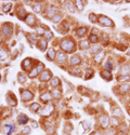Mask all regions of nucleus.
<instances>
[{
    "label": "nucleus",
    "instance_id": "nucleus-12",
    "mask_svg": "<svg viewBox=\"0 0 130 135\" xmlns=\"http://www.w3.org/2000/svg\"><path fill=\"white\" fill-rule=\"evenodd\" d=\"M101 76L103 77L105 80H111V79H112V74H111L108 70H102L101 71Z\"/></svg>",
    "mask_w": 130,
    "mask_h": 135
},
{
    "label": "nucleus",
    "instance_id": "nucleus-41",
    "mask_svg": "<svg viewBox=\"0 0 130 135\" xmlns=\"http://www.w3.org/2000/svg\"><path fill=\"white\" fill-rule=\"evenodd\" d=\"M100 51V46L99 45H94V46H92V49H91V53H97V52H99Z\"/></svg>",
    "mask_w": 130,
    "mask_h": 135
},
{
    "label": "nucleus",
    "instance_id": "nucleus-20",
    "mask_svg": "<svg viewBox=\"0 0 130 135\" xmlns=\"http://www.w3.org/2000/svg\"><path fill=\"white\" fill-rule=\"evenodd\" d=\"M130 90V85L128 84V83H125V84H122L120 85V88H119V91L122 93H126V92H128V91Z\"/></svg>",
    "mask_w": 130,
    "mask_h": 135
},
{
    "label": "nucleus",
    "instance_id": "nucleus-33",
    "mask_svg": "<svg viewBox=\"0 0 130 135\" xmlns=\"http://www.w3.org/2000/svg\"><path fill=\"white\" fill-rule=\"evenodd\" d=\"M7 57V52L3 50V49H0V60H4Z\"/></svg>",
    "mask_w": 130,
    "mask_h": 135
},
{
    "label": "nucleus",
    "instance_id": "nucleus-56",
    "mask_svg": "<svg viewBox=\"0 0 130 135\" xmlns=\"http://www.w3.org/2000/svg\"><path fill=\"white\" fill-rule=\"evenodd\" d=\"M32 127L34 128V129H36V128H37V123L36 122H32Z\"/></svg>",
    "mask_w": 130,
    "mask_h": 135
},
{
    "label": "nucleus",
    "instance_id": "nucleus-17",
    "mask_svg": "<svg viewBox=\"0 0 130 135\" xmlns=\"http://www.w3.org/2000/svg\"><path fill=\"white\" fill-rule=\"evenodd\" d=\"M41 99H42L43 102H49V101H51V99H52V95H51L50 93L46 92L45 94L41 95Z\"/></svg>",
    "mask_w": 130,
    "mask_h": 135
},
{
    "label": "nucleus",
    "instance_id": "nucleus-58",
    "mask_svg": "<svg viewBox=\"0 0 130 135\" xmlns=\"http://www.w3.org/2000/svg\"><path fill=\"white\" fill-rule=\"evenodd\" d=\"M119 135H126V134H124V133H120Z\"/></svg>",
    "mask_w": 130,
    "mask_h": 135
},
{
    "label": "nucleus",
    "instance_id": "nucleus-54",
    "mask_svg": "<svg viewBox=\"0 0 130 135\" xmlns=\"http://www.w3.org/2000/svg\"><path fill=\"white\" fill-rule=\"evenodd\" d=\"M65 130H66V131H71V130H72L71 124H66V127H65Z\"/></svg>",
    "mask_w": 130,
    "mask_h": 135
},
{
    "label": "nucleus",
    "instance_id": "nucleus-59",
    "mask_svg": "<svg viewBox=\"0 0 130 135\" xmlns=\"http://www.w3.org/2000/svg\"><path fill=\"white\" fill-rule=\"evenodd\" d=\"M128 66H129V68H130V63H129V65H128Z\"/></svg>",
    "mask_w": 130,
    "mask_h": 135
},
{
    "label": "nucleus",
    "instance_id": "nucleus-31",
    "mask_svg": "<svg viewBox=\"0 0 130 135\" xmlns=\"http://www.w3.org/2000/svg\"><path fill=\"white\" fill-rule=\"evenodd\" d=\"M59 84H60V79L57 78V77L53 78L52 81H51V85H52V87H55V85H59Z\"/></svg>",
    "mask_w": 130,
    "mask_h": 135
},
{
    "label": "nucleus",
    "instance_id": "nucleus-9",
    "mask_svg": "<svg viewBox=\"0 0 130 135\" xmlns=\"http://www.w3.org/2000/svg\"><path fill=\"white\" fill-rule=\"evenodd\" d=\"M27 121H28V118H27V116L24 115V113L20 115V117H18V119H17V122L20 123V124H26Z\"/></svg>",
    "mask_w": 130,
    "mask_h": 135
},
{
    "label": "nucleus",
    "instance_id": "nucleus-21",
    "mask_svg": "<svg viewBox=\"0 0 130 135\" xmlns=\"http://www.w3.org/2000/svg\"><path fill=\"white\" fill-rule=\"evenodd\" d=\"M86 32H87V28H86V27H81V28H79L77 31H76V34H77L79 37H82V36L86 35Z\"/></svg>",
    "mask_w": 130,
    "mask_h": 135
},
{
    "label": "nucleus",
    "instance_id": "nucleus-25",
    "mask_svg": "<svg viewBox=\"0 0 130 135\" xmlns=\"http://www.w3.org/2000/svg\"><path fill=\"white\" fill-rule=\"evenodd\" d=\"M53 131H54V125L52 124V123H47V132L49 134L53 133Z\"/></svg>",
    "mask_w": 130,
    "mask_h": 135
},
{
    "label": "nucleus",
    "instance_id": "nucleus-22",
    "mask_svg": "<svg viewBox=\"0 0 130 135\" xmlns=\"http://www.w3.org/2000/svg\"><path fill=\"white\" fill-rule=\"evenodd\" d=\"M29 108H31V110L32 111V112H37V111L39 110V108H40V105L37 104V103H34V104H32Z\"/></svg>",
    "mask_w": 130,
    "mask_h": 135
},
{
    "label": "nucleus",
    "instance_id": "nucleus-50",
    "mask_svg": "<svg viewBox=\"0 0 130 135\" xmlns=\"http://www.w3.org/2000/svg\"><path fill=\"white\" fill-rule=\"evenodd\" d=\"M102 37H103V43H106V41H107V35L102 34Z\"/></svg>",
    "mask_w": 130,
    "mask_h": 135
},
{
    "label": "nucleus",
    "instance_id": "nucleus-45",
    "mask_svg": "<svg viewBox=\"0 0 130 135\" xmlns=\"http://www.w3.org/2000/svg\"><path fill=\"white\" fill-rule=\"evenodd\" d=\"M29 132H31V128H24V129L22 130V133L23 134H28Z\"/></svg>",
    "mask_w": 130,
    "mask_h": 135
},
{
    "label": "nucleus",
    "instance_id": "nucleus-40",
    "mask_svg": "<svg viewBox=\"0 0 130 135\" xmlns=\"http://www.w3.org/2000/svg\"><path fill=\"white\" fill-rule=\"evenodd\" d=\"M11 7H12V4L11 3H7L6 6H3V11L4 12H8V11L11 9Z\"/></svg>",
    "mask_w": 130,
    "mask_h": 135
},
{
    "label": "nucleus",
    "instance_id": "nucleus-43",
    "mask_svg": "<svg viewBox=\"0 0 130 135\" xmlns=\"http://www.w3.org/2000/svg\"><path fill=\"white\" fill-rule=\"evenodd\" d=\"M111 122H112V125H114V127H117L118 125V121L115 117H113L112 119H111Z\"/></svg>",
    "mask_w": 130,
    "mask_h": 135
},
{
    "label": "nucleus",
    "instance_id": "nucleus-28",
    "mask_svg": "<svg viewBox=\"0 0 130 135\" xmlns=\"http://www.w3.org/2000/svg\"><path fill=\"white\" fill-rule=\"evenodd\" d=\"M105 68H106V70H112L113 69V63L111 62V60H106V63H105Z\"/></svg>",
    "mask_w": 130,
    "mask_h": 135
},
{
    "label": "nucleus",
    "instance_id": "nucleus-11",
    "mask_svg": "<svg viewBox=\"0 0 130 135\" xmlns=\"http://www.w3.org/2000/svg\"><path fill=\"white\" fill-rule=\"evenodd\" d=\"M104 55H105V53H104L103 51H101L99 54H97V56H94V62L98 63V64H99V63H101L102 60L104 59Z\"/></svg>",
    "mask_w": 130,
    "mask_h": 135
},
{
    "label": "nucleus",
    "instance_id": "nucleus-23",
    "mask_svg": "<svg viewBox=\"0 0 130 135\" xmlns=\"http://www.w3.org/2000/svg\"><path fill=\"white\" fill-rule=\"evenodd\" d=\"M114 115L118 116V117H120V118L124 117V113H122V111L120 110V108H118V107H116V108L114 109Z\"/></svg>",
    "mask_w": 130,
    "mask_h": 135
},
{
    "label": "nucleus",
    "instance_id": "nucleus-1",
    "mask_svg": "<svg viewBox=\"0 0 130 135\" xmlns=\"http://www.w3.org/2000/svg\"><path fill=\"white\" fill-rule=\"evenodd\" d=\"M61 48L63 49L65 52H72V51L75 49V43H74L72 40L65 39V40H62V42H61Z\"/></svg>",
    "mask_w": 130,
    "mask_h": 135
},
{
    "label": "nucleus",
    "instance_id": "nucleus-27",
    "mask_svg": "<svg viewBox=\"0 0 130 135\" xmlns=\"http://www.w3.org/2000/svg\"><path fill=\"white\" fill-rule=\"evenodd\" d=\"M23 66H24V69H28L29 66H31V60L29 59L24 60V62H23Z\"/></svg>",
    "mask_w": 130,
    "mask_h": 135
},
{
    "label": "nucleus",
    "instance_id": "nucleus-14",
    "mask_svg": "<svg viewBox=\"0 0 130 135\" xmlns=\"http://www.w3.org/2000/svg\"><path fill=\"white\" fill-rule=\"evenodd\" d=\"M57 60L59 63H63L66 60V55L64 54L63 52H60V53H57Z\"/></svg>",
    "mask_w": 130,
    "mask_h": 135
},
{
    "label": "nucleus",
    "instance_id": "nucleus-61",
    "mask_svg": "<svg viewBox=\"0 0 130 135\" xmlns=\"http://www.w3.org/2000/svg\"><path fill=\"white\" fill-rule=\"evenodd\" d=\"M0 42H1V39H0Z\"/></svg>",
    "mask_w": 130,
    "mask_h": 135
},
{
    "label": "nucleus",
    "instance_id": "nucleus-30",
    "mask_svg": "<svg viewBox=\"0 0 130 135\" xmlns=\"http://www.w3.org/2000/svg\"><path fill=\"white\" fill-rule=\"evenodd\" d=\"M28 38H29V42H32V43H36V41H37V36H36V35H34V34L29 35Z\"/></svg>",
    "mask_w": 130,
    "mask_h": 135
},
{
    "label": "nucleus",
    "instance_id": "nucleus-6",
    "mask_svg": "<svg viewBox=\"0 0 130 135\" xmlns=\"http://www.w3.org/2000/svg\"><path fill=\"white\" fill-rule=\"evenodd\" d=\"M55 56H57V53H55L54 49L53 48H50L48 51V54H47V59H49L50 60H53L55 59Z\"/></svg>",
    "mask_w": 130,
    "mask_h": 135
},
{
    "label": "nucleus",
    "instance_id": "nucleus-47",
    "mask_svg": "<svg viewBox=\"0 0 130 135\" xmlns=\"http://www.w3.org/2000/svg\"><path fill=\"white\" fill-rule=\"evenodd\" d=\"M68 9H69V11H71L72 13L75 12V8H74V4L73 3H69L68 4Z\"/></svg>",
    "mask_w": 130,
    "mask_h": 135
},
{
    "label": "nucleus",
    "instance_id": "nucleus-4",
    "mask_svg": "<svg viewBox=\"0 0 130 135\" xmlns=\"http://www.w3.org/2000/svg\"><path fill=\"white\" fill-rule=\"evenodd\" d=\"M12 26L11 25H9V24H6V25H3L2 26V32H3L6 36H10L11 34H12Z\"/></svg>",
    "mask_w": 130,
    "mask_h": 135
},
{
    "label": "nucleus",
    "instance_id": "nucleus-10",
    "mask_svg": "<svg viewBox=\"0 0 130 135\" xmlns=\"http://www.w3.org/2000/svg\"><path fill=\"white\" fill-rule=\"evenodd\" d=\"M47 13H48V16L49 17H52L53 15L57 13V8H54V7H52V6H50L49 8L47 9Z\"/></svg>",
    "mask_w": 130,
    "mask_h": 135
},
{
    "label": "nucleus",
    "instance_id": "nucleus-35",
    "mask_svg": "<svg viewBox=\"0 0 130 135\" xmlns=\"http://www.w3.org/2000/svg\"><path fill=\"white\" fill-rule=\"evenodd\" d=\"M25 11L24 10H20V12H18V18L20 20H24L25 18Z\"/></svg>",
    "mask_w": 130,
    "mask_h": 135
},
{
    "label": "nucleus",
    "instance_id": "nucleus-37",
    "mask_svg": "<svg viewBox=\"0 0 130 135\" xmlns=\"http://www.w3.org/2000/svg\"><path fill=\"white\" fill-rule=\"evenodd\" d=\"M89 20L91 21L92 23H97L98 22V20H97V16L93 14V13H91V14L89 15Z\"/></svg>",
    "mask_w": 130,
    "mask_h": 135
},
{
    "label": "nucleus",
    "instance_id": "nucleus-3",
    "mask_svg": "<svg viewBox=\"0 0 130 135\" xmlns=\"http://www.w3.org/2000/svg\"><path fill=\"white\" fill-rule=\"evenodd\" d=\"M21 96H22L23 101L27 102V101H29V99H32V92H29L28 90H24L23 92L21 91Z\"/></svg>",
    "mask_w": 130,
    "mask_h": 135
},
{
    "label": "nucleus",
    "instance_id": "nucleus-49",
    "mask_svg": "<svg viewBox=\"0 0 130 135\" xmlns=\"http://www.w3.org/2000/svg\"><path fill=\"white\" fill-rule=\"evenodd\" d=\"M79 90H80V92L81 93H83V94H85V95H87L88 94V92H87V89H85V88H79Z\"/></svg>",
    "mask_w": 130,
    "mask_h": 135
},
{
    "label": "nucleus",
    "instance_id": "nucleus-63",
    "mask_svg": "<svg viewBox=\"0 0 130 135\" xmlns=\"http://www.w3.org/2000/svg\"><path fill=\"white\" fill-rule=\"evenodd\" d=\"M129 106H130V103H129Z\"/></svg>",
    "mask_w": 130,
    "mask_h": 135
},
{
    "label": "nucleus",
    "instance_id": "nucleus-24",
    "mask_svg": "<svg viewBox=\"0 0 130 135\" xmlns=\"http://www.w3.org/2000/svg\"><path fill=\"white\" fill-rule=\"evenodd\" d=\"M80 48L81 49H88L89 48V41L88 40H81L80 41Z\"/></svg>",
    "mask_w": 130,
    "mask_h": 135
},
{
    "label": "nucleus",
    "instance_id": "nucleus-16",
    "mask_svg": "<svg viewBox=\"0 0 130 135\" xmlns=\"http://www.w3.org/2000/svg\"><path fill=\"white\" fill-rule=\"evenodd\" d=\"M26 23L31 26H34L35 25V16L34 15H27V18H26Z\"/></svg>",
    "mask_w": 130,
    "mask_h": 135
},
{
    "label": "nucleus",
    "instance_id": "nucleus-42",
    "mask_svg": "<svg viewBox=\"0 0 130 135\" xmlns=\"http://www.w3.org/2000/svg\"><path fill=\"white\" fill-rule=\"evenodd\" d=\"M52 94H53V96H54V97H60V96H61V93H60L59 90H53Z\"/></svg>",
    "mask_w": 130,
    "mask_h": 135
},
{
    "label": "nucleus",
    "instance_id": "nucleus-57",
    "mask_svg": "<svg viewBox=\"0 0 130 135\" xmlns=\"http://www.w3.org/2000/svg\"><path fill=\"white\" fill-rule=\"evenodd\" d=\"M93 135H101V134H100V133H98V132H97V133H94Z\"/></svg>",
    "mask_w": 130,
    "mask_h": 135
},
{
    "label": "nucleus",
    "instance_id": "nucleus-18",
    "mask_svg": "<svg viewBox=\"0 0 130 135\" xmlns=\"http://www.w3.org/2000/svg\"><path fill=\"white\" fill-rule=\"evenodd\" d=\"M48 43H47V40L46 39H41L40 41H39V48H40L41 51H45L46 48H47Z\"/></svg>",
    "mask_w": 130,
    "mask_h": 135
},
{
    "label": "nucleus",
    "instance_id": "nucleus-34",
    "mask_svg": "<svg viewBox=\"0 0 130 135\" xmlns=\"http://www.w3.org/2000/svg\"><path fill=\"white\" fill-rule=\"evenodd\" d=\"M43 35H45V37H46V38H48V39H51L53 37V34L50 31V30H46Z\"/></svg>",
    "mask_w": 130,
    "mask_h": 135
},
{
    "label": "nucleus",
    "instance_id": "nucleus-5",
    "mask_svg": "<svg viewBox=\"0 0 130 135\" xmlns=\"http://www.w3.org/2000/svg\"><path fill=\"white\" fill-rule=\"evenodd\" d=\"M99 121H100V123H101V125L103 128H107L108 127V123H110V119H108V117H106V116H101V117L99 118Z\"/></svg>",
    "mask_w": 130,
    "mask_h": 135
},
{
    "label": "nucleus",
    "instance_id": "nucleus-60",
    "mask_svg": "<svg viewBox=\"0 0 130 135\" xmlns=\"http://www.w3.org/2000/svg\"><path fill=\"white\" fill-rule=\"evenodd\" d=\"M128 55H130V52H128Z\"/></svg>",
    "mask_w": 130,
    "mask_h": 135
},
{
    "label": "nucleus",
    "instance_id": "nucleus-48",
    "mask_svg": "<svg viewBox=\"0 0 130 135\" xmlns=\"http://www.w3.org/2000/svg\"><path fill=\"white\" fill-rule=\"evenodd\" d=\"M82 124L85 125V130H89V129H90V124H89V122H87V121H83Z\"/></svg>",
    "mask_w": 130,
    "mask_h": 135
},
{
    "label": "nucleus",
    "instance_id": "nucleus-29",
    "mask_svg": "<svg viewBox=\"0 0 130 135\" xmlns=\"http://www.w3.org/2000/svg\"><path fill=\"white\" fill-rule=\"evenodd\" d=\"M89 40L91 41L92 43H97L99 39H98V36H97V35H93V34H91V35H90V37H89Z\"/></svg>",
    "mask_w": 130,
    "mask_h": 135
},
{
    "label": "nucleus",
    "instance_id": "nucleus-44",
    "mask_svg": "<svg viewBox=\"0 0 130 135\" xmlns=\"http://www.w3.org/2000/svg\"><path fill=\"white\" fill-rule=\"evenodd\" d=\"M18 81H20V82H25V81H26V78H25V76H23V75H18Z\"/></svg>",
    "mask_w": 130,
    "mask_h": 135
},
{
    "label": "nucleus",
    "instance_id": "nucleus-46",
    "mask_svg": "<svg viewBox=\"0 0 130 135\" xmlns=\"http://www.w3.org/2000/svg\"><path fill=\"white\" fill-rule=\"evenodd\" d=\"M45 31L46 30L42 28V27H38V28H37V32H38V34H40V35H43L45 34Z\"/></svg>",
    "mask_w": 130,
    "mask_h": 135
},
{
    "label": "nucleus",
    "instance_id": "nucleus-52",
    "mask_svg": "<svg viewBox=\"0 0 130 135\" xmlns=\"http://www.w3.org/2000/svg\"><path fill=\"white\" fill-rule=\"evenodd\" d=\"M42 69H43V64H39V66L37 67V70H38V73H40Z\"/></svg>",
    "mask_w": 130,
    "mask_h": 135
},
{
    "label": "nucleus",
    "instance_id": "nucleus-53",
    "mask_svg": "<svg viewBox=\"0 0 130 135\" xmlns=\"http://www.w3.org/2000/svg\"><path fill=\"white\" fill-rule=\"evenodd\" d=\"M93 75H92V71H90V70H88V73H87V76H86V79H89L90 77H92Z\"/></svg>",
    "mask_w": 130,
    "mask_h": 135
},
{
    "label": "nucleus",
    "instance_id": "nucleus-38",
    "mask_svg": "<svg viewBox=\"0 0 130 135\" xmlns=\"http://www.w3.org/2000/svg\"><path fill=\"white\" fill-rule=\"evenodd\" d=\"M61 18H62V16L61 15H54L52 17V21L54 23H59V21H61Z\"/></svg>",
    "mask_w": 130,
    "mask_h": 135
},
{
    "label": "nucleus",
    "instance_id": "nucleus-55",
    "mask_svg": "<svg viewBox=\"0 0 130 135\" xmlns=\"http://www.w3.org/2000/svg\"><path fill=\"white\" fill-rule=\"evenodd\" d=\"M106 133H107V135H114L115 132H114V130H111V131H107Z\"/></svg>",
    "mask_w": 130,
    "mask_h": 135
},
{
    "label": "nucleus",
    "instance_id": "nucleus-36",
    "mask_svg": "<svg viewBox=\"0 0 130 135\" xmlns=\"http://www.w3.org/2000/svg\"><path fill=\"white\" fill-rule=\"evenodd\" d=\"M76 3V6H77V8H78V10L81 11L83 9V2H81V1H76L75 2Z\"/></svg>",
    "mask_w": 130,
    "mask_h": 135
},
{
    "label": "nucleus",
    "instance_id": "nucleus-15",
    "mask_svg": "<svg viewBox=\"0 0 130 135\" xmlns=\"http://www.w3.org/2000/svg\"><path fill=\"white\" fill-rule=\"evenodd\" d=\"M4 129H6L7 135H10L13 132V130H14V125L13 124H7V125H4Z\"/></svg>",
    "mask_w": 130,
    "mask_h": 135
},
{
    "label": "nucleus",
    "instance_id": "nucleus-13",
    "mask_svg": "<svg viewBox=\"0 0 130 135\" xmlns=\"http://www.w3.org/2000/svg\"><path fill=\"white\" fill-rule=\"evenodd\" d=\"M80 62H81V59L79 57V55H74V56L72 57V60H71L72 65H79Z\"/></svg>",
    "mask_w": 130,
    "mask_h": 135
},
{
    "label": "nucleus",
    "instance_id": "nucleus-32",
    "mask_svg": "<svg viewBox=\"0 0 130 135\" xmlns=\"http://www.w3.org/2000/svg\"><path fill=\"white\" fill-rule=\"evenodd\" d=\"M32 9H34L35 12L39 13V12H40V10H41V4H40V3H36V4H34Z\"/></svg>",
    "mask_w": 130,
    "mask_h": 135
},
{
    "label": "nucleus",
    "instance_id": "nucleus-39",
    "mask_svg": "<svg viewBox=\"0 0 130 135\" xmlns=\"http://www.w3.org/2000/svg\"><path fill=\"white\" fill-rule=\"evenodd\" d=\"M37 74H38V70H37V68L36 69H32V73L29 74V77H31V78H34V77L37 76Z\"/></svg>",
    "mask_w": 130,
    "mask_h": 135
},
{
    "label": "nucleus",
    "instance_id": "nucleus-8",
    "mask_svg": "<svg viewBox=\"0 0 130 135\" xmlns=\"http://www.w3.org/2000/svg\"><path fill=\"white\" fill-rule=\"evenodd\" d=\"M51 78V71H43L40 76V80L41 81H48Z\"/></svg>",
    "mask_w": 130,
    "mask_h": 135
},
{
    "label": "nucleus",
    "instance_id": "nucleus-7",
    "mask_svg": "<svg viewBox=\"0 0 130 135\" xmlns=\"http://www.w3.org/2000/svg\"><path fill=\"white\" fill-rule=\"evenodd\" d=\"M53 109H54V108H53V105L49 104V105H48L47 107H46V108L43 109V110H41V112H40V113H41V115H50V113L53 111Z\"/></svg>",
    "mask_w": 130,
    "mask_h": 135
},
{
    "label": "nucleus",
    "instance_id": "nucleus-26",
    "mask_svg": "<svg viewBox=\"0 0 130 135\" xmlns=\"http://www.w3.org/2000/svg\"><path fill=\"white\" fill-rule=\"evenodd\" d=\"M8 103L10 104L11 106H15L16 105V101H15V97H11V95H9L8 96Z\"/></svg>",
    "mask_w": 130,
    "mask_h": 135
},
{
    "label": "nucleus",
    "instance_id": "nucleus-62",
    "mask_svg": "<svg viewBox=\"0 0 130 135\" xmlns=\"http://www.w3.org/2000/svg\"><path fill=\"white\" fill-rule=\"evenodd\" d=\"M18 135H22V134H18Z\"/></svg>",
    "mask_w": 130,
    "mask_h": 135
},
{
    "label": "nucleus",
    "instance_id": "nucleus-19",
    "mask_svg": "<svg viewBox=\"0 0 130 135\" xmlns=\"http://www.w3.org/2000/svg\"><path fill=\"white\" fill-rule=\"evenodd\" d=\"M120 74H122V76H127V75H129V74H130V68H129L128 65H127V66H126V65H124V66H122V73H120Z\"/></svg>",
    "mask_w": 130,
    "mask_h": 135
},
{
    "label": "nucleus",
    "instance_id": "nucleus-51",
    "mask_svg": "<svg viewBox=\"0 0 130 135\" xmlns=\"http://www.w3.org/2000/svg\"><path fill=\"white\" fill-rule=\"evenodd\" d=\"M129 79H130V77L127 75V76H122L119 78V80H129Z\"/></svg>",
    "mask_w": 130,
    "mask_h": 135
},
{
    "label": "nucleus",
    "instance_id": "nucleus-2",
    "mask_svg": "<svg viewBox=\"0 0 130 135\" xmlns=\"http://www.w3.org/2000/svg\"><path fill=\"white\" fill-rule=\"evenodd\" d=\"M99 23L100 24H102L103 26H106V27H111V26H113L114 25L113 21L111 20V18L104 16V15H100L99 16Z\"/></svg>",
    "mask_w": 130,
    "mask_h": 135
}]
</instances>
